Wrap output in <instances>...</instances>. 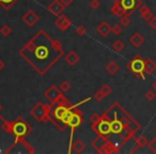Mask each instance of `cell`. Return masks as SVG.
Here are the masks:
<instances>
[{
	"label": "cell",
	"instance_id": "1",
	"mask_svg": "<svg viewBox=\"0 0 156 154\" xmlns=\"http://www.w3.org/2000/svg\"><path fill=\"white\" fill-rule=\"evenodd\" d=\"M20 56L39 74L45 76L64 56L62 43L44 29L39 30L18 52Z\"/></svg>",
	"mask_w": 156,
	"mask_h": 154
},
{
	"label": "cell",
	"instance_id": "2",
	"mask_svg": "<svg viewBox=\"0 0 156 154\" xmlns=\"http://www.w3.org/2000/svg\"><path fill=\"white\" fill-rule=\"evenodd\" d=\"M90 101H91V98H85V100L80 101V102H78V103H76V104L73 105V116L71 117L69 121L67 122V127H69V130H71L69 150H67V152H69V153H71V152H72V143H73L74 133H75L76 128H78L79 126L81 125V124L83 123V110H80L78 107L80 106V105L85 104V103L90 102Z\"/></svg>",
	"mask_w": 156,
	"mask_h": 154
},
{
	"label": "cell",
	"instance_id": "3",
	"mask_svg": "<svg viewBox=\"0 0 156 154\" xmlns=\"http://www.w3.org/2000/svg\"><path fill=\"white\" fill-rule=\"evenodd\" d=\"M54 104H45V103L37 102L32 108L29 110L31 117L39 123H45V122H51L54 123V118L51 117V110Z\"/></svg>",
	"mask_w": 156,
	"mask_h": 154
},
{
	"label": "cell",
	"instance_id": "4",
	"mask_svg": "<svg viewBox=\"0 0 156 154\" xmlns=\"http://www.w3.org/2000/svg\"><path fill=\"white\" fill-rule=\"evenodd\" d=\"M91 145L98 153L101 154L119 153L121 148L120 145H117L115 142L109 140L107 136H100V135H98V137L92 141Z\"/></svg>",
	"mask_w": 156,
	"mask_h": 154
},
{
	"label": "cell",
	"instance_id": "5",
	"mask_svg": "<svg viewBox=\"0 0 156 154\" xmlns=\"http://www.w3.org/2000/svg\"><path fill=\"white\" fill-rule=\"evenodd\" d=\"M91 128L94 133H96L100 136H110L111 135V117L108 113L104 111L103 115H101L100 119L96 122L92 123Z\"/></svg>",
	"mask_w": 156,
	"mask_h": 154
},
{
	"label": "cell",
	"instance_id": "6",
	"mask_svg": "<svg viewBox=\"0 0 156 154\" xmlns=\"http://www.w3.org/2000/svg\"><path fill=\"white\" fill-rule=\"evenodd\" d=\"M11 124H12V134L14 135V138H26L33 131L32 126L23 117L16 118L14 121L11 122Z\"/></svg>",
	"mask_w": 156,
	"mask_h": 154
},
{
	"label": "cell",
	"instance_id": "7",
	"mask_svg": "<svg viewBox=\"0 0 156 154\" xmlns=\"http://www.w3.org/2000/svg\"><path fill=\"white\" fill-rule=\"evenodd\" d=\"M126 69L137 78L145 81L144 76V59L139 54L135 55L126 64Z\"/></svg>",
	"mask_w": 156,
	"mask_h": 154
},
{
	"label": "cell",
	"instance_id": "8",
	"mask_svg": "<svg viewBox=\"0 0 156 154\" xmlns=\"http://www.w3.org/2000/svg\"><path fill=\"white\" fill-rule=\"evenodd\" d=\"M115 1L122 8L124 15H127L129 17L142 5V0H115Z\"/></svg>",
	"mask_w": 156,
	"mask_h": 154
},
{
	"label": "cell",
	"instance_id": "9",
	"mask_svg": "<svg viewBox=\"0 0 156 154\" xmlns=\"http://www.w3.org/2000/svg\"><path fill=\"white\" fill-rule=\"evenodd\" d=\"M62 94H63V92L55 85H51L45 92H44V96L54 105L57 104V101L59 100V98H60Z\"/></svg>",
	"mask_w": 156,
	"mask_h": 154
},
{
	"label": "cell",
	"instance_id": "10",
	"mask_svg": "<svg viewBox=\"0 0 156 154\" xmlns=\"http://www.w3.org/2000/svg\"><path fill=\"white\" fill-rule=\"evenodd\" d=\"M15 142H13V145H11L10 148H8L7 150H5V153H10V152L12 151V149L15 147H17V145H20V147H23L25 150H26L28 153H34L35 150L32 148V145H30V143L28 142V141L26 140V138H15Z\"/></svg>",
	"mask_w": 156,
	"mask_h": 154
},
{
	"label": "cell",
	"instance_id": "11",
	"mask_svg": "<svg viewBox=\"0 0 156 154\" xmlns=\"http://www.w3.org/2000/svg\"><path fill=\"white\" fill-rule=\"evenodd\" d=\"M22 20L28 27H33L40 20V16L37 15L33 10H28V11L23 15Z\"/></svg>",
	"mask_w": 156,
	"mask_h": 154
},
{
	"label": "cell",
	"instance_id": "12",
	"mask_svg": "<svg viewBox=\"0 0 156 154\" xmlns=\"http://www.w3.org/2000/svg\"><path fill=\"white\" fill-rule=\"evenodd\" d=\"M55 25L58 27L59 30L61 31H66L67 29L71 27L72 25V22L66 15L64 14H61V15L57 16L56 20H55Z\"/></svg>",
	"mask_w": 156,
	"mask_h": 154
},
{
	"label": "cell",
	"instance_id": "13",
	"mask_svg": "<svg viewBox=\"0 0 156 154\" xmlns=\"http://www.w3.org/2000/svg\"><path fill=\"white\" fill-rule=\"evenodd\" d=\"M64 5L61 3L60 0H52L51 2L48 5L47 7V10L55 16H59L63 13L64 11Z\"/></svg>",
	"mask_w": 156,
	"mask_h": 154
},
{
	"label": "cell",
	"instance_id": "14",
	"mask_svg": "<svg viewBox=\"0 0 156 154\" xmlns=\"http://www.w3.org/2000/svg\"><path fill=\"white\" fill-rule=\"evenodd\" d=\"M64 60L66 61L67 64H69V66H75V65L79 62V60H80V57L78 56L76 52L71 50V52H67L64 56Z\"/></svg>",
	"mask_w": 156,
	"mask_h": 154
},
{
	"label": "cell",
	"instance_id": "15",
	"mask_svg": "<svg viewBox=\"0 0 156 154\" xmlns=\"http://www.w3.org/2000/svg\"><path fill=\"white\" fill-rule=\"evenodd\" d=\"M96 31H98L103 38H106V37H108V34L111 32V26L106 20H104V22H102L96 27Z\"/></svg>",
	"mask_w": 156,
	"mask_h": 154
},
{
	"label": "cell",
	"instance_id": "16",
	"mask_svg": "<svg viewBox=\"0 0 156 154\" xmlns=\"http://www.w3.org/2000/svg\"><path fill=\"white\" fill-rule=\"evenodd\" d=\"M129 43L132 44L135 48H139L143 43H144V38H143L139 32H136L130 37Z\"/></svg>",
	"mask_w": 156,
	"mask_h": 154
},
{
	"label": "cell",
	"instance_id": "17",
	"mask_svg": "<svg viewBox=\"0 0 156 154\" xmlns=\"http://www.w3.org/2000/svg\"><path fill=\"white\" fill-rule=\"evenodd\" d=\"M156 71V62L152 58L144 59V73L152 75Z\"/></svg>",
	"mask_w": 156,
	"mask_h": 154
},
{
	"label": "cell",
	"instance_id": "18",
	"mask_svg": "<svg viewBox=\"0 0 156 154\" xmlns=\"http://www.w3.org/2000/svg\"><path fill=\"white\" fill-rule=\"evenodd\" d=\"M135 141H136V145H135V148L132 150V151H129V153H135V151H136L138 148L147 147V143H149L147 138L145 136H143V135H141V136L138 137V138H135Z\"/></svg>",
	"mask_w": 156,
	"mask_h": 154
},
{
	"label": "cell",
	"instance_id": "19",
	"mask_svg": "<svg viewBox=\"0 0 156 154\" xmlns=\"http://www.w3.org/2000/svg\"><path fill=\"white\" fill-rule=\"evenodd\" d=\"M85 149H86V145L83 143V141L81 140V139H76V140L73 141V143H72V150H74V151L78 154L85 151Z\"/></svg>",
	"mask_w": 156,
	"mask_h": 154
},
{
	"label": "cell",
	"instance_id": "20",
	"mask_svg": "<svg viewBox=\"0 0 156 154\" xmlns=\"http://www.w3.org/2000/svg\"><path fill=\"white\" fill-rule=\"evenodd\" d=\"M105 69H106V71L108 72L110 75H115V74H117L118 71L120 70V66L115 61H110V62H108L106 64Z\"/></svg>",
	"mask_w": 156,
	"mask_h": 154
},
{
	"label": "cell",
	"instance_id": "21",
	"mask_svg": "<svg viewBox=\"0 0 156 154\" xmlns=\"http://www.w3.org/2000/svg\"><path fill=\"white\" fill-rule=\"evenodd\" d=\"M17 1L20 0H0V5L5 11H9Z\"/></svg>",
	"mask_w": 156,
	"mask_h": 154
},
{
	"label": "cell",
	"instance_id": "22",
	"mask_svg": "<svg viewBox=\"0 0 156 154\" xmlns=\"http://www.w3.org/2000/svg\"><path fill=\"white\" fill-rule=\"evenodd\" d=\"M110 12H111L112 14H115V16H118V17H121L122 15H124L122 8L120 7V5H118V3L115 2V3L112 5V7L110 8Z\"/></svg>",
	"mask_w": 156,
	"mask_h": 154
},
{
	"label": "cell",
	"instance_id": "23",
	"mask_svg": "<svg viewBox=\"0 0 156 154\" xmlns=\"http://www.w3.org/2000/svg\"><path fill=\"white\" fill-rule=\"evenodd\" d=\"M1 121H2L1 130H2L5 133H7V134H12V124H11V122H9L8 120H5V118H2V119H1Z\"/></svg>",
	"mask_w": 156,
	"mask_h": 154
},
{
	"label": "cell",
	"instance_id": "24",
	"mask_svg": "<svg viewBox=\"0 0 156 154\" xmlns=\"http://www.w3.org/2000/svg\"><path fill=\"white\" fill-rule=\"evenodd\" d=\"M57 105H61V106H65V107H71L73 104L67 100L66 96H65L64 94H62V95L59 98V100L57 101Z\"/></svg>",
	"mask_w": 156,
	"mask_h": 154
},
{
	"label": "cell",
	"instance_id": "25",
	"mask_svg": "<svg viewBox=\"0 0 156 154\" xmlns=\"http://www.w3.org/2000/svg\"><path fill=\"white\" fill-rule=\"evenodd\" d=\"M124 47H125V44H124L121 40H117V41H115L112 44V49L115 50L117 52H122V50L124 49Z\"/></svg>",
	"mask_w": 156,
	"mask_h": 154
},
{
	"label": "cell",
	"instance_id": "26",
	"mask_svg": "<svg viewBox=\"0 0 156 154\" xmlns=\"http://www.w3.org/2000/svg\"><path fill=\"white\" fill-rule=\"evenodd\" d=\"M0 33L5 38H8L12 33V28L8 24H5L1 28H0Z\"/></svg>",
	"mask_w": 156,
	"mask_h": 154
},
{
	"label": "cell",
	"instance_id": "27",
	"mask_svg": "<svg viewBox=\"0 0 156 154\" xmlns=\"http://www.w3.org/2000/svg\"><path fill=\"white\" fill-rule=\"evenodd\" d=\"M72 88V85L69 83L67 81H63L60 83V86H59V89L61 90L62 92H64V93H66V92H69V90H71Z\"/></svg>",
	"mask_w": 156,
	"mask_h": 154
},
{
	"label": "cell",
	"instance_id": "28",
	"mask_svg": "<svg viewBox=\"0 0 156 154\" xmlns=\"http://www.w3.org/2000/svg\"><path fill=\"white\" fill-rule=\"evenodd\" d=\"M100 91L102 92L103 94H104L105 96H108V95H110L111 94V92H112V89H111V87L109 85H107V84H105V85H103L102 87H101V89H100Z\"/></svg>",
	"mask_w": 156,
	"mask_h": 154
},
{
	"label": "cell",
	"instance_id": "29",
	"mask_svg": "<svg viewBox=\"0 0 156 154\" xmlns=\"http://www.w3.org/2000/svg\"><path fill=\"white\" fill-rule=\"evenodd\" d=\"M119 22H120V25H121L122 27H126V26H128V25L130 24V18H129V16H127V15H122L121 17H119Z\"/></svg>",
	"mask_w": 156,
	"mask_h": 154
},
{
	"label": "cell",
	"instance_id": "30",
	"mask_svg": "<svg viewBox=\"0 0 156 154\" xmlns=\"http://www.w3.org/2000/svg\"><path fill=\"white\" fill-rule=\"evenodd\" d=\"M144 98H147V101H150V102H152V101H154L156 98V94L155 92H154V90H149V91H147L144 93Z\"/></svg>",
	"mask_w": 156,
	"mask_h": 154
},
{
	"label": "cell",
	"instance_id": "31",
	"mask_svg": "<svg viewBox=\"0 0 156 154\" xmlns=\"http://www.w3.org/2000/svg\"><path fill=\"white\" fill-rule=\"evenodd\" d=\"M75 32H76V34H78L79 37H83V35H86V33H87V29H86L85 26L80 25V26H78L77 28L75 29Z\"/></svg>",
	"mask_w": 156,
	"mask_h": 154
},
{
	"label": "cell",
	"instance_id": "32",
	"mask_svg": "<svg viewBox=\"0 0 156 154\" xmlns=\"http://www.w3.org/2000/svg\"><path fill=\"white\" fill-rule=\"evenodd\" d=\"M147 148L150 149V151L156 154V136L154 137L151 141H149V143H147Z\"/></svg>",
	"mask_w": 156,
	"mask_h": 154
},
{
	"label": "cell",
	"instance_id": "33",
	"mask_svg": "<svg viewBox=\"0 0 156 154\" xmlns=\"http://www.w3.org/2000/svg\"><path fill=\"white\" fill-rule=\"evenodd\" d=\"M122 31H123V29H122L121 25H115L113 27H111V32L115 35H120L122 33Z\"/></svg>",
	"mask_w": 156,
	"mask_h": 154
},
{
	"label": "cell",
	"instance_id": "34",
	"mask_svg": "<svg viewBox=\"0 0 156 154\" xmlns=\"http://www.w3.org/2000/svg\"><path fill=\"white\" fill-rule=\"evenodd\" d=\"M138 11H139V13H140V15L143 16L144 14H147V13H149V12H151V10H150V8L147 7V5H141L140 7L138 8Z\"/></svg>",
	"mask_w": 156,
	"mask_h": 154
},
{
	"label": "cell",
	"instance_id": "35",
	"mask_svg": "<svg viewBox=\"0 0 156 154\" xmlns=\"http://www.w3.org/2000/svg\"><path fill=\"white\" fill-rule=\"evenodd\" d=\"M105 98H106V96H105L104 94H103L102 92L100 91V90H98V91H96L95 93L93 94V98L95 101H98V102H102V101L104 100Z\"/></svg>",
	"mask_w": 156,
	"mask_h": 154
},
{
	"label": "cell",
	"instance_id": "36",
	"mask_svg": "<svg viewBox=\"0 0 156 154\" xmlns=\"http://www.w3.org/2000/svg\"><path fill=\"white\" fill-rule=\"evenodd\" d=\"M89 5L92 10H98L101 8V2L98 1V0H91Z\"/></svg>",
	"mask_w": 156,
	"mask_h": 154
},
{
	"label": "cell",
	"instance_id": "37",
	"mask_svg": "<svg viewBox=\"0 0 156 154\" xmlns=\"http://www.w3.org/2000/svg\"><path fill=\"white\" fill-rule=\"evenodd\" d=\"M149 24V26L151 27L153 30H156V16H153V17L150 20V22L147 23Z\"/></svg>",
	"mask_w": 156,
	"mask_h": 154
},
{
	"label": "cell",
	"instance_id": "38",
	"mask_svg": "<svg viewBox=\"0 0 156 154\" xmlns=\"http://www.w3.org/2000/svg\"><path fill=\"white\" fill-rule=\"evenodd\" d=\"M153 13H152V12H149V13H147V14H144V15L143 16H141V17H142V20H144L145 23H149L150 22V20H151L152 17H153Z\"/></svg>",
	"mask_w": 156,
	"mask_h": 154
},
{
	"label": "cell",
	"instance_id": "39",
	"mask_svg": "<svg viewBox=\"0 0 156 154\" xmlns=\"http://www.w3.org/2000/svg\"><path fill=\"white\" fill-rule=\"evenodd\" d=\"M100 117H101V115H98V113H92V115L90 116V121H91L92 123H94V122H96L100 119Z\"/></svg>",
	"mask_w": 156,
	"mask_h": 154
},
{
	"label": "cell",
	"instance_id": "40",
	"mask_svg": "<svg viewBox=\"0 0 156 154\" xmlns=\"http://www.w3.org/2000/svg\"><path fill=\"white\" fill-rule=\"evenodd\" d=\"M60 1L64 7H69L73 3V0H60Z\"/></svg>",
	"mask_w": 156,
	"mask_h": 154
},
{
	"label": "cell",
	"instance_id": "41",
	"mask_svg": "<svg viewBox=\"0 0 156 154\" xmlns=\"http://www.w3.org/2000/svg\"><path fill=\"white\" fill-rule=\"evenodd\" d=\"M5 67V61H2L1 59H0V71H2L3 69Z\"/></svg>",
	"mask_w": 156,
	"mask_h": 154
},
{
	"label": "cell",
	"instance_id": "42",
	"mask_svg": "<svg viewBox=\"0 0 156 154\" xmlns=\"http://www.w3.org/2000/svg\"><path fill=\"white\" fill-rule=\"evenodd\" d=\"M152 89H153L154 91L156 92V79H155V81H153V84H152Z\"/></svg>",
	"mask_w": 156,
	"mask_h": 154
},
{
	"label": "cell",
	"instance_id": "43",
	"mask_svg": "<svg viewBox=\"0 0 156 154\" xmlns=\"http://www.w3.org/2000/svg\"><path fill=\"white\" fill-rule=\"evenodd\" d=\"M1 110H2V105L0 104V111H1Z\"/></svg>",
	"mask_w": 156,
	"mask_h": 154
},
{
	"label": "cell",
	"instance_id": "44",
	"mask_svg": "<svg viewBox=\"0 0 156 154\" xmlns=\"http://www.w3.org/2000/svg\"><path fill=\"white\" fill-rule=\"evenodd\" d=\"M2 118H3V117H2V116H0V120H1V119H2Z\"/></svg>",
	"mask_w": 156,
	"mask_h": 154
},
{
	"label": "cell",
	"instance_id": "45",
	"mask_svg": "<svg viewBox=\"0 0 156 154\" xmlns=\"http://www.w3.org/2000/svg\"><path fill=\"white\" fill-rule=\"evenodd\" d=\"M155 136H156V131H155Z\"/></svg>",
	"mask_w": 156,
	"mask_h": 154
},
{
	"label": "cell",
	"instance_id": "46",
	"mask_svg": "<svg viewBox=\"0 0 156 154\" xmlns=\"http://www.w3.org/2000/svg\"><path fill=\"white\" fill-rule=\"evenodd\" d=\"M27 1H29V0H27Z\"/></svg>",
	"mask_w": 156,
	"mask_h": 154
}]
</instances>
